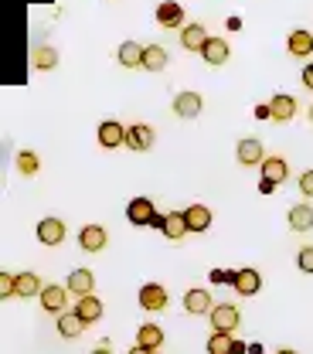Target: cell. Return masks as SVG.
<instances>
[{
  "instance_id": "52a82bcc",
  "label": "cell",
  "mask_w": 313,
  "mask_h": 354,
  "mask_svg": "<svg viewBox=\"0 0 313 354\" xmlns=\"http://www.w3.org/2000/svg\"><path fill=\"white\" fill-rule=\"evenodd\" d=\"M38 242H41V245H61V242H65V221L41 218L38 221Z\"/></svg>"
},
{
  "instance_id": "f35d334b",
  "label": "cell",
  "mask_w": 313,
  "mask_h": 354,
  "mask_svg": "<svg viewBox=\"0 0 313 354\" xmlns=\"http://www.w3.org/2000/svg\"><path fill=\"white\" fill-rule=\"evenodd\" d=\"M130 354H153V351H150V348H140V344H136V348H133Z\"/></svg>"
},
{
  "instance_id": "cb8c5ba5",
  "label": "cell",
  "mask_w": 313,
  "mask_h": 354,
  "mask_svg": "<svg viewBox=\"0 0 313 354\" xmlns=\"http://www.w3.org/2000/svg\"><path fill=\"white\" fill-rule=\"evenodd\" d=\"M167 48L164 44H146L143 48V68L146 72H160V68H167Z\"/></svg>"
},
{
  "instance_id": "b9f144b4",
  "label": "cell",
  "mask_w": 313,
  "mask_h": 354,
  "mask_svg": "<svg viewBox=\"0 0 313 354\" xmlns=\"http://www.w3.org/2000/svg\"><path fill=\"white\" fill-rule=\"evenodd\" d=\"M310 123H313V106H310Z\"/></svg>"
},
{
  "instance_id": "9a60e30c",
  "label": "cell",
  "mask_w": 313,
  "mask_h": 354,
  "mask_svg": "<svg viewBox=\"0 0 313 354\" xmlns=\"http://www.w3.org/2000/svg\"><path fill=\"white\" fill-rule=\"evenodd\" d=\"M99 143L109 147V150H116V147L126 143V130H123L116 120H106V123H99Z\"/></svg>"
},
{
  "instance_id": "484cf974",
  "label": "cell",
  "mask_w": 313,
  "mask_h": 354,
  "mask_svg": "<svg viewBox=\"0 0 313 354\" xmlns=\"http://www.w3.org/2000/svg\"><path fill=\"white\" fill-rule=\"evenodd\" d=\"M290 228H293V232H310L313 228L310 205H293V208H290Z\"/></svg>"
},
{
  "instance_id": "8992f818",
  "label": "cell",
  "mask_w": 313,
  "mask_h": 354,
  "mask_svg": "<svg viewBox=\"0 0 313 354\" xmlns=\"http://www.w3.org/2000/svg\"><path fill=\"white\" fill-rule=\"evenodd\" d=\"M126 218L133 221V225H153L160 215H157V208H153L150 198H133L130 208H126Z\"/></svg>"
},
{
  "instance_id": "5b68a950",
  "label": "cell",
  "mask_w": 313,
  "mask_h": 354,
  "mask_svg": "<svg viewBox=\"0 0 313 354\" xmlns=\"http://www.w3.org/2000/svg\"><path fill=\"white\" fill-rule=\"evenodd\" d=\"M235 157H238V164L242 167H263V160H266V150H263V143L259 140H238V147H235Z\"/></svg>"
},
{
  "instance_id": "8fae6325",
  "label": "cell",
  "mask_w": 313,
  "mask_h": 354,
  "mask_svg": "<svg viewBox=\"0 0 313 354\" xmlns=\"http://www.w3.org/2000/svg\"><path fill=\"white\" fill-rule=\"evenodd\" d=\"M126 147L136 150V153L150 150V147H153V127H146V123H133V127L126 130Z\"/></svg>"
},
{
  "instance_id": "44dd1931",
  "label": "cell",
  "mask_w": 313,
  "mask_h": 354,
  "mask_svg": "<svg viewBox=\"0 0 313 354\" xmlns=\"http://www.w3.org/2000/svg\"><path fill=\"white\" fill-rule=\"evenodd\" d=\"M157 24H160V28H184V10H180V3H174V0L160 3V7H157Z\"/></svg>"
},
{
  "instance_id": "603a6c76",
  "label": "cell",
  "mask_w": 313,
  "mask_h": 354,
  "mask_svg": "<svg viewBox=\"0 0 313 354\" xmlns=\"http://www.w3.org/2000/svg\"><path fill=\"white\" fill-rule=\"evenodd\" d=\"M286 48H290L293 58H310L313 55V35L310 31H293V35L286 38Z\"/></svg>"
},
{
  "instance_id": "836d02e7",
  "label": "cell",
  "mask_w": 313,
  "mask_h": 354,
  "mask_svg": "<svg viewBox=\"0 0 313 354\" xmlns=\"http://www.w3.org/2000/svg\"><path fill=\"white\" fill-rule=\"evenodd\" d=\"M211 283H218V286L231 283V286H235V272H231V269H211Z\"/></svg>"
},
{
  "instance_id": "74e56055",
  "label": "cell",
  "mask_w": 313,
  "mask_h": 354,
  "mask_svg": "<svg viewBox=\"0 0 313 354\" xmlns=\"http://www.w3.org/2000/svg\"><path fill=\"white\" fill-rule=\"evenodd\" d=\"M259 191H263V194H272V191H276V184H269V180H259Z\"/></svg>"
},
{
  "instance_id": "4316f807",
  "label": "cell",
  "mask_w": 313,
  "mask_h": 354,
  "mask_svg": "<svg viewBox=\"0 0 313 354\" xmlns=\"http://www.w3.org/2000/svg\"><path fill=\"white\" fill-rule=\"evenodd\" d=\"M41 279H38V272H17V297L24 300V297H41Z\"/></svg>"
},
{
  "instance_id": "2e32d148",
  "label": "cell",
  "mask_w": 313,
  "mask_h": 354,
  "mask_svg": "<svg viewBox=\"0 0 313 354\" xmlns=\"http://www.w3.org/2000/svg\"><path fill=\"white\" fill-rule=\"evenodd\" d=\"M184 310L194 313V317H198V313H211V310H215L211 293H208V290H187V293H184Z\"/></svg>"
},
{
  "instance_id": "f1b7e54d",
  "label": "cell",
  "mask_w": 313,
  "mask_h": 354,
  "mask_svg": "<svg viewBox=\"0 0 313 354\" xmlns=\"http://www.w3.org/2000/svg\"><path fill=\"white\" fill-rule=\"evenodd\" d=\"M17 171H21V174H28V177L38 174V171H41L38 153H35V150H21V153H17Z\"/></svg>"
},
{
  "instance_id": "d6986e66",
  "label": "cell",
  "mask_w": 313,
  "mask_h": 354,
  "mask_svg": "<svg viewBox=\"0 0 313 354\" xmlns=\"http://www.w3.org/2000/svg\"><path fill=\"white\" fill-rule=\"evenodd\" d=\"M286 177H290V164H286L283 157H266V160H263V180L279 187Z\"/></svg>"
},
{
  "instance_id": "ffe728a7",
  "label": "cell",
  "mask_w": 313,
  "mask_h": 354,
  "mask_svg": "<svg viewBox=\"0 0 313 354\" xmlns=\"http://www.w3.org/2000/svg\"><path fill=\"white\" fill-rule=\"evenodd\" d=\"M143 48H146V44L123 41V44H120V51H116L120 65H123V68H143Z\"/></svg>"
},
{
  "instance_id": "ab89813d",
  "label": "cell",
  "mask_w": 313,
  "mask_h": 354,
  "mask_svg": "<svg viewBox=\"0 0 313 354\" xmlns=\"http://www.w3.org/2000/svg\"><path fill=\"white\" fill-rule=\"evenodd\" d=\"M92 354H113V351H109V348L102 344V348H95V351H92Z\"/></svg>"
},
{
  "instance_id": "e575fe53",
  "label": "cell",
  "mask_w": 313,
  "mask_h": 354,
  "mask_svg": "<svg viewBox=\"0 0 313 354\" xmlns=\"http://www.w3.org/2000/svg\"><path fill=\"white\" fill-rule=\"evenodd\" d=\"M300 194H303V198H313V171H303V174H300Z\"/></svg>"
},
{
  "instance_id": "d590c367",
  "label": "cell",
  "mask_w": 313,
  "mask_h": 354,
  "mask_svg": "<svg viewBox=\"0 0 313 354\" xmlns=\"http://www.w3.org/2000/svg\"><path fill=\"white\" fill-rule=\"evenodd\" d=\"M300 82H303L307 88H313V62L307 65V68H303V79H300Z\"/></svg>"
},
{
  "instance_id": "7402d4cb",
  "label": "cell",
  "mask_w": 313,
  "mask_h": 354,
  "mask_svg": "<svg viewBox=\"0 0 313 354\" xmlns=\"http://www.w3.org/2000/svg\"><path fill=\"white\" fill-rule=\"evenodd\" d=\"M184 218H187V228H191V232H208V228H211L208 205H191V208H184Z\"/></svg>"
},
{
  "instance_id": "4dcf8cb0",
  "label": "cell",
  "mask_w": 313,
  "mask_h": 354,
  "mask_svg": "<svg viewBox=\"0 0 313 354\" xmlns=\"http://www.w3.org/2000/svg\"><path fill=\"white\" fill-rule=\"evenodd\" d=\"M231 344H235L231 334H211L208 337V354H231Z\"/></svg>"
},
{
  "instance_id": "83f0119b",
  "label": "cell",
  "mask_w": 313,
  "mask_h": 354,
  "mask_svg": "<svg viewBox=\"0 0 313 354\" xmlns=\"http://www.w3.org/2000/svg\"><path fill=\"white\" fill-rule=\"evenodd\" d=\"M75 313H79L86 324H95V320L102 317V300H99V297H82V300L75 304Z\"/></svg>"
},
{
  "instance_id": "ba28073f",
  "label": "cell",
  "mask_w": 313,
  "mask_h": 354,
  "mask_svg": "<svg viewBox=\"0 0 313 354\" xmlns=\"http://www.w3.org/2000/svg\"><path fill=\"white\" fill-rule=\"evenodd\" d=\"M259 286H263L259 269H235V293L238 297H256Z\"/></svg>"
},
{
  "instance_id": "4fadbf2b",
  "label": "cell",
  "mask_w": 313,
  "mask_h": 354,
  "mask_svg": "<svg viewBox=\"0 0 313 354\" xmlns=\"http://www.w3.org/2000/svg\"><path fill=\"white\" fill-rule=\"evenodd\" d=\"M106 228L102 225H86L82 232H79V245L86 249V252H102L106 249Z\"/></svg>"
},
{
  "instance_id": "30bf717a",
  "label": "cell",
  "mask_w": 313,
  "mask_h": 354,
  "mask_svg": "<svg viewBox=\"0 0 313 354\" xmlns=\"http://www.w3.org/2000/svg\"><path fill=\"white\" fill-rule=\"evenodd\" d=\"M208 38H211V35H208L205 24H198V21L180 28V48H187V51H201V48L208 44Z\"/></svg>"
},
{
  "instance_id": "8d00e7d4",
  "label": "cell",
  "mask_w": 313,
  "mask_h": 354,
  "mask_svg": "<svg viewBox=\"0 0 313 354\" xmlns=\"http://www.w3.org/2000/svg\"><path fill=\"white\" fill-rule=\"evenodd\" d=\"M231 354H249V344H242V341H235V344H231Z\"/></svg>"
},
{
  "instance_id": "6da1fadb",
  "label": "cell",
  "mask_w": 313,
  "mask_h": 354,
  "mask_svg": "<svg viewBox=\"0 0 313 354\" xmlns=\"http://www.w3.org/2000/svg\"><path fill=\"white\" fill-rule=\"evenodd\" d=\"M140 307L146 310V313H160V310H167V290H164L160 283H146V286H140Z\"/></svg>"
},
{
  "instance_id": "e0dca14e",
  "label": "cell",
  "mask_w": 313,
  "mask_h": 354,
  "mask_svg": "<svg viewBox=\"0 0 313 354\" xmlns=\"http://www.w3.org/2000/svg\"><path fill=\"white\" fill-rule=\"evenodd\" d=\"M136 344H140V348H150V351H160V348H164V330H160V324H140Z\"/></svg>"
},
{
  "instance_id": "d6a6232c",
  "label": "cell",
  "mask_w": 313,
  "mask_h": 354,
  "mask_svg": "<svg viewBox=\"0 0 313 354\" xmlns=\"http://www.w3.org/2000/svg\"><path fill=\"white\" fill-rule=\"evenodd\" d=\"M296 266H300L303 272H313V245H303V249H300V256H296Z\"/></svg>"
},
{
  "instance_id": "1f68e13d",
  "label": "cell",
  "mask_w": 313,
  "mask_h": 354,
  "mask_svg": "<svg viewBox=\"0 0 313 354\" xmlns=\"http://www.w3.org/2000/svg\"><path fill=\"white\" fill-rule=\"evenodd\" d=\"M0 297H17V276L0 272Z\"/></svg>"
},
{
  "instance_id": "277c9868",
  "label": "cell",
  "mask_w": 313,
  "mask_h": 354,
  "mask_svg": "<svg viewBox=\"0 0 313 354\" xmlns=\"http://www.w3.org/2000/svg\"><path fill=\"white\" fill-rule=\"evenodd\" d=\"M201 109H205L201 92H178L174 95V113L180 120H194V116H201Z\"/></svg>"
},
{
  "instance_id": "5bb4252c",
  "label": "cell",
  "mask_w": 313,
  "mask_h": 354,
  "mask_svg": "<svg viewBox=\"0 0 313 354\" xmlns=\"http://www.w3.org/2000/svg\"><path fill=\"white\" fill-rule=\"evenodd\" d=\"M82 330H86V320H82L75 310H65V313H58V334H61L65 341H75Z\"/></svg>"
},
{
  "instance_id": "3957f363",
  "label": "cell",
  "mask_w": 313,
  "mask_h": 354,
  "mask_svg": "<svg viewBox=\"0 0 313 354\" xmlns=\"http://www.w3.org/2000/svg\"><path fill=\"white\" fill-rule=\"evenodd\" d=\"M208 320H211L215 334H231V330L238 327V307H231V304H222V307H215L211 313H208Z\"/></svg>"
},
{
  "instance_id": "f546056e",
  "label": "cell",
  "mask_w": 313,
  "mask_h": 354,
  "mask_svg": "<svg viewBox=\"0 0 313 354\" xmlns=\"http://www.w3.org/2000/svg\"><path fill=\"white\" fill-rule=\"evenodd\" d=\"M35 68H38V72L58 68V51H55V48H38V51H35Z\"/></svg>"
},
{
  "instance_id": "9c48e42d",
  "label": "cell",
  "mask_w": 313,
  "mask_h": 354,
  "mask_svg": "<svg viewBox=\"0 0 313 354\" xmlns=\"http://www.w3.org/2000/svg\"><path fill=\"white\" fill-rule=\"evenodd\" d=\"M65 304H68V286H58V283H51L41 290V307L48 313H65Z\"/></svg>"
},
{
  "instance_id": "d4e9b609",
  "label": "cell",
  "mask_w": 313,
  "mask_h": 354,
  "mask_svg": "<svg viewBox=\"0 0 313 354\" xmlns=\"http://www.w3.org/2000/svg\"><path fill=\"white\" fill-rule=\"evenodd\" d=\"M171 242H180L191 228H187V218H184V212H167V221H164V228H160Z\"/></svg>"
},
{
  "instance_id": "60d3db41",
  "label": "cell",
  "mask_w": 313,
  "mask_h": 354,
  "mask_svg": "<svg viewBox=\"0 0 313 354\" xmlns=\"http://www.w3.org/2000/svg\"><path fill=\"white\" fill-rule=\"evenodd\" d=\"M276 354H296V351H293V348H279Z\"/></svg>"
},
{
  "instance_id": "ac0fdd59",
  "label": "cell",
  "mask_w": 313,
  "mask_h": 354,
  "mask_svg": "<svg viewBox=\"0 0 313 354\" xmlns=\"http://www.w3.org/2000/svg\"><path fill=\"white\" fill-rule=\"evenodd\" d=\"M201 58H205L208 65H225V62L231 58V48H228V41H222V38H208V44L201 48Z\"/></svg>"
},
{
  "instance_id": "7a4b0ae2",
  "label": "cell",
  "mask_w": 313,
  "mask_h": 354,
  "mask_svg": "<svg viewBox=\"0 0 313 354\" xmlns=\"http://www.w3.org/2000/svg\"><path fill=\"white\" fill-rule=\"evenodd\" d=\"M293 116H296V99L286 95V92H276V95L269 99V120H276V123H290Z\"/></svg>"
},
{
  "instance_id": "7c38bea8",
  "label": "cell",
  "mask_w": 313,
  "mask_h": 354,
  "mask_svg": "<svg viewBox=\"0 0 313 354\" xmlns=\"http://www.w3.org/2000/svg\"><path fill=\"white\" fill-rule=\"evenodd\" d=\"M65 286H68V293H72V297H79V300H82V297H92L95 276H92L89 269H72V276H68V283H65Z\"/></svg>"
}]
</instances>
